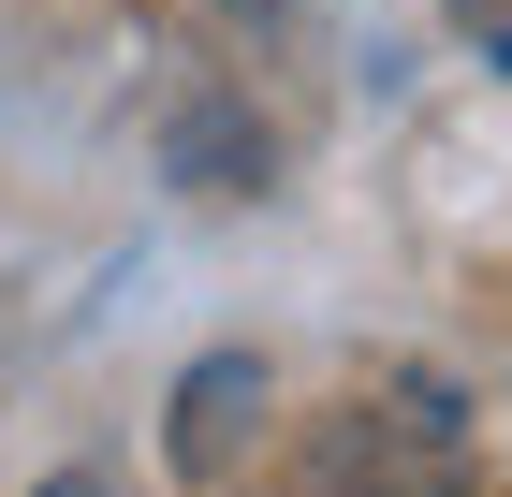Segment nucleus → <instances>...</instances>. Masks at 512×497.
<instances>
[{
  "mask_svg": "<svg viewBox=\"0 0 512 497\" xmlns=\"http://www.w3.org/2000/svg\"><path fill=\"white\" fill-rule=\"evenodd\" d=\"M249 410H264V366H249V351L191 366V395H176V454H191V468H220V454L249 439Z\"/></svg>",
  "mask_w": 512,
  "mask_h": 497,
  "instance_id": "f257e3e1",
  "label": "nucleus"
},
{
  "mask_svg": "<svg viewBox=\"0 0 512 497\" xmlns=\"http://www.w3.org/2000/svg\"><path fill=\"white\" fill-rule=\"evenodd\" d=\"M454 30H483V44H512V0H454Z\"/></svg>",
  "mask_w": 512,
  "mask_h": 497,
  "instance_id": "f03ea898",
  "label": "nucleus"
},
{
  "mask_svg": "<svg viewBox=\"0 0 512 497\" xmlns=\"http://www.w3.org/2000/svg\"><path fill=\"white\" fill-rule=\"evenodd\" d=\"M44 497H103V483H88V468H74V483H44Z\"/></svg>",
  "mask_w": 512,
  "mask_h": 497,
  "instance_id": "7ed1b4c3",
  "label": "nucleus"
},
{
  "mask_svg": "<svg viewBox=\"0 0 512 497\" xmlns=\"http://www.w3.org/2000/svg\"><path fill=\"white\" fill-rule=\"evenodd\" d=\"M235 15H278V0H235Z\"/></svg>",
  "mask_w": 512,
  "mask_h": 497,
  "instance_id": "20e7f679",
  "label": "nucleus"
},
{
  "mask_svg": "<svg viewBox=\"0 0 512 497\" xmlns=\"http://www.w3.org/2000/svg\"><path fill=\"white\" fill-rule=\"evenodd\" d=\"M498 59H512V44H498Z\"/></svg>",
  "mask_w": 512,
  "mask_h": 497,
  "instance_id": "39448f33",
  "label": "nucleus"
}]
</instances>
